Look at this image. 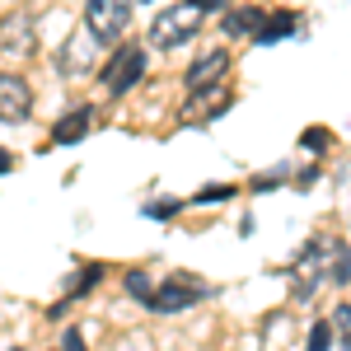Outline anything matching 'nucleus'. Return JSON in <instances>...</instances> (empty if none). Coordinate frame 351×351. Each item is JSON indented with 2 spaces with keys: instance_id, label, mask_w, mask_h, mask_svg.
<instances>
[{
  "instance_id": "obj_1",
  "label": "nucleus",
  "mask_w": 351,
  "mask_h": 351,
  "mask_svg": "<svg viewBox=\"0 0 351 351\" xmlns=\"http://www.w3.org/2000/svg\"><path fill=\"white\" fill-rule=\"evenodd\" d=\"M202 10L197 5H169L164 14H155V24H150V47H160V52H173V47H183L188 38H197V28H202Z\"/></svg>"
},
{
  "instance_id": "obj_2",
  "label": "nucleus",
  "mask_w": 351,
  "mask_h": 351,
  "mask_svg": "<svg viewBox=\"0 0 351 351\" xmlns=\"http://www.w3.org/2000/svg\"><path fill=\"white\" fill-rule=\"evenodd\" d=\"M132 10H136V0H84V33L94 43H112V38L127 33Z\"/></svg>"
},
{
  "instance_id": "obj_3",
  "label": "nucleus",
  "mask_w": 351,
  "mask_h": 351,
  "mask_svg": "<svg viewBox=\"0 0 351 351\" xmlns=\"http://www.w3.org/2000/svg\"><path fill=\"white\" fill-rule=\"evenodd\" d=\"M332 248H337V243H328V239L304 243V253H300L295 267H291V281H295V300H309L314 291H319V281H328V267H332Z\"/></svg>"
},
{
  "instance_id": "obj_4",
  "label": "nucleus",
  "mask_w": 351,
  "mask_h": 351,
  "mask_svg": "<svg viewBox=\"0 0 351 351\" xmlns=\"http://www.w3.org/2000/svg\"><path fill=\"white\" fill-rule=\"evenodd\" d=\"M141 75H145V47L122 43V47L108 56V66L99 71V84H104L108 94H127V89H132Z\"/></svg>"
},
{
  "instance_id": "obj_5",
  "label": "nucleus",
  "mask_w": 351,
  "mask_h": 351,
  "mask_svg": "<svg viewBox=\"0 0 351 351\" xmlns=\"http://www.w3.org/2000/svg\"><path fill=\"white\" fill-rule=\"evenodd\" d=\"M206 295H211L206 281H197V276H169L160 291H150L145 309H155V314H178V309H192L197 300H206Z\"/></svg>"
},
{
  "instance_id": "obj_6",
  "label": "nucleus",
  "mask_w": 351,
  "mask_h": 351,
  "mask_svg": "<svg viewBox=\"0 0 351 351\" xmlns=\"http://www.w3.org/2000/svg\"><path fill=\"white\" fill-rule=\"evenodd\" d=\"M38 52V24H33V14L28 10H14V14H5L0 19V56H33Z\"/></svg>"
},
{
  "instance_id": "obj_7",
  "label": "nucleus",
  "mask_w": 351,
  "mask_h": 351,
  "mask_svg": "<svg viewBox=\"0 0 351 351\" xmlns=\"http://www.w3.org/2000/svg\"><path fill=\"white\" fill-rule=\"evenodd\" d=\"M94 47H99V43H94L89 33H71V38L61 43V56H56L61 75H71V80H75V75H89V71H94V56H99Z\"/></svg>"
},
{
  "instance_id": "obj_8",
  "label": "nucleus",
  "mask_w": 351,
  "mask_h": 351,
  "mask_svg": "<svg viewBox=\"0 0 351 351\" xmlns=\"http://www.w3.org/2000/svg\"><path fill=\"white\" fill-rule=\"evenodd\" d=\"M33 112V89L24 75H0V122H24Z\"/></svg>"
},
{
  "instance_id": "obj_9",
  "label": "nucleus",
  "mask_w": 351,
  "mask_h": 351,
  "mask_svg": "<svg viewBox=\"0 0 351 351\" xmlns=\"http://www.w3.org/2000/svg\"><path fill=\"white\" fill-rule=\"evenodd\" d=\"M225 71H230V52H206L192 61V71L183 75V84H188V94H197V89H211V84L225 80Z\"/></svg>"
},
{
  "instance_id": "obj_10",
  "label": "nucleus",
  "mask_w": 351,
  "mask_h": 351,
  "mask_svg": "<svg viewBox=\"0 0 351 351\" xmlns=\"http://www.w3.org/2000/svg\"><path fill=\"white\" fill-rule=\"evenodd\" d=\"M89 127H94V108H89V104H80V108H71L52 127V141H56V145H75V141H84V136H89Z\"/></svg>"
},
{
  "instance_id": "obj_11",
  "label": "nucleus",
  "mask_w": 351,
  "mask_h": 351,
  "mask_svg": "<svg viewBox=\"0 0 351 351\" xmlns=\"http://www.w3.org/2000/svg\"><path fill=\"white\" fill-rule=\"evenodd\" d=\"M230 104V89H220V84H211V89H197L188 99V112L197 117V122H206V117H216L220 108Z\"/></svg>"
},
{
  "instance_id": "obj_12",
  "label": "nucleus",
  "mask_w": 351,
  "mask_h": 351,
  "mask_svg": "<svg viewBox=\"0 0 351 351\" xmlns=\"http://www.w3.org/2000/svg\"><path fill=\"white\" fill-rule=\"evenodd\" d=\"M295 28H300L295 14H271V19H263V24H258V33H253V38H258V43H281V38H286V33H295Z\"/></svg>"
},
{
  "instance_id": "obj_13",
  "label": "nucleus",
  "mask_w": 351,
  "mask_h": 351,
  "mask_svg": "<svg viewBox=\"0 0 351 351\" xmlns=\"http://www.w3.org/2000/svg\"><path fill=\"white\" fill-rule=\"evenodd\" d=\"M258 24H263V14H258V10H234V14H225V38L258 33Z\"/></svg>"
},
{
  "instance_id": "obj_14",
  "label": "nucleus",
  "mask_w": 351,
  "mask_h": 351,
  "mask_svg": "<svg viewBox=\"0 0 351 351\" xmlns=\"http://www.w3.org/2000/svg\"><path fill=\"white\" fill-rule=\"evenodd\" d=\"M127 291H132V295L141 300V304H145V300H150V291H155V286H150V276H141V271H127Z\"/></svg>"
},
{
  "instance_id": "obj_15",
  "label": "nucleus",
  "mask_w": 351,
  "mask_h": 351,
  "mask_svg": "<svg viewBox=\"0 0 351 351\" xmlns=\"http://www.w3.org/2000/svg\"><path fill=\"white\" fill-rule=\"evenodd\" d=\"M328 342H332V328L314 324V332H309V351H328Z\"/></svg>"
},
{
  "instance_id": "obj_16",
  "label": "nucleus",
  "mask_w": 351,
  "mask_h": 351,
  "mask_svg": "<svg viewBox=\"0 0 351 351\" xmlns=\"http://www.w3.org/2000/svg\"><path fill=\"white\" fill-rule=\"evenodd\" d=\"M230 192H234V188H230V183H211V188H206V192H197V202H225Z\"/></svg>"
},
{
  "instance_id": "obj_17",
  "label": "nucleus",
  "mask_w": 351,
  "mask_h": 351,
  "mask_svg": "<svg viewBox=\"0 0 351 351\" xmlns=\"http://www.w3.org/2000/svg\"><path fill=\"white\" fill-rule=\"evenodd\" d=\"M332 324H337V337H342V347H347V328H351V309L347 304H337V319H332Z\"/></svg>"
},
{
  "instance_id": "obj_18",
  "label": "nucleus",
  "mask_w": 351,
  "mask_h": 351,
  "mask_svg": "<svg viewBox=\"0 0 351 351\" xmlns=\"http://www.w3.org/2000/svg\"><path fill=\"white\" fill-rule=\"evenodd\" d=\"M112 351H150L141 337H122V342H112Z\"/></svg>"
},
{
  "instance_id": "obj_19",
  "label": "nucleus",
  "mask_w": 351,
  "mask_h": 351,
  "mask_svg": "<svg viewBox=\"0 0 351 351\" xmlns=\"http://www.w3.org/2000/svg\"><path fill=\"white\" fill-rule=\"evenodd\" d=\"M173 211H178V202H155L150 206V216H173Z\"/></svg>"
},
{
  "instance_id": "obj_20",
  "label": "nucleus",
  "mask_w": 351,
  "mask_h": 351,
  "mask_svg": "<svg viewBox=\"0 0 351 351\" xmlns=\"http://www.w3.org/2000/svg\"><path fill=\"white\" fill-rule=\"evenodd\" d=\"M66 351H84V342H80V332H66V342H61Z\"/></svg>"
},
{
  "instance_id": "obj_21",
  "label": "nucleus",
  "mask_w": 351,
  "mask_h": 351,
  "mask_svg": "<svg viewBox=\"0 0 351 351\" xmlns=\"http://www.w3.org/2000/svg\"><path fill=\"white\" fill-rule=\"evenodd\" d=\"M192 5H197V10H202V14H211V10H220V5H225V0H192Z\"/></svg>"
},
{
  "instance_id": "obj_22",
  "label": "nucleus",
  "mask_w": 351,
  "mask_h": 351,
  "mask_svg": "<svg viewBox=\"0 0 351 351\" xmlns=\"http://www.w3.org/2000/svg\"><path fill=\"white\" fill-rule=\"evenodd\" d=\"M10 169H14V160H10V150L0 145V173H10Z\"/></svg>"
}]
</instances>
